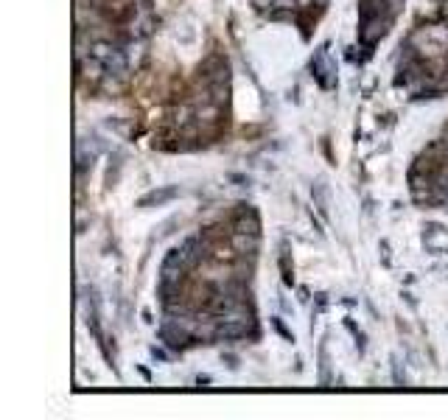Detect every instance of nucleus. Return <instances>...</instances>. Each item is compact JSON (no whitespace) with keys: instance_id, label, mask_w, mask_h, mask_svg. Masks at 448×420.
<instances>
[{"instance_id":"obj_1","label":"nucleus","mask_w":448,"mask_h":420,"mask_svg":"<svg viewBox=\"0 0 448 420\" xmlns=\"http://www.w3.org/2000/svg\"><path fill=\"white\" fill-rule=\"evenodd\" d=\"M216 336L219 339H241V336H247V323L230 317V320H224L222 325L216 328Z\"/></svg>"}]
</instances>
